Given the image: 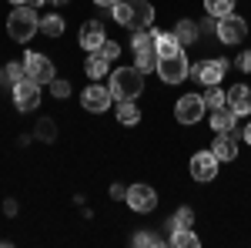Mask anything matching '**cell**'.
Returning a JSON list of instances; mask_svg holds the SVG:
<instances>
[{"label": "cell", "instance_id": "cell-1", "mask_svg": "<svg viewBox=\"0 0 251 248\" xmlns=\"http://www.w3.org/2000/svg\"><path fill=\"white\" fill-rule=\"evenodd\" d=\"M111 14L127 30H148L154 24V7L148 0H117L114 7H111Z\"/></svg>", "mask_w": 251, "mask_h": 248}, {"label": "cell", "instance_id": "cell-2", "mask_svg": "<svg viewBox=\"0 0 251 248\" xmlns=\"http://www.w3.org/2000/svg\"><path fill=\"white\" fill-rule=\"evenodd\" d=\"M107 87H111V94L117 101H134L144 91V74L137 67H117V71H111V84Z\"/></svg>", "mask_w": 251, "mask_h": 248}, {"label": "cell", "instance_id": "cell-3", "mask_svg": "<svg viewBox=\"0 0 251 248\" xmlns=\"http://www.w3.org/2000/svg\"><path fill=\"white\" fill-rule=\"evenodd\" d=\"M37 30H40V20H37V14H34V7L10 10V17H7V34H10V40L27 44V40L34 37Z\"/></svg>", "mask_w": 251, "mask_h": 248}, {"label": "cell", "instance_id": "cell-4", "mask_svg": "<svg viewBox=\"0 0 251 248\" xmlns=\"http://www.w3.org/2000/svg\"><path fill=\"white\" fill-rule=\"evenodd\" d=\"M157 74H161L164 84H181L184 77L191 74V64L184 57V51H177L171 57H157Z\"/></svg>", "mask_w": 251, "mask_h": 248}, {"label": "cell", "instance_id": "cell-5", "mask_svg": "<svg viewBox=\"0 0 251 248\" xmlns=\"http://www.w3.org/2000/svg\"><path fill=\"white\" fill-rule=\"evenodd\" d=\"M214 34H218L221 44H241V40L248 37V24H245V17H238V14H228V17L214 20Z\"/></svg>", "mask_w": 251, "mask_h": 248}, {"label": "cell", "instance_id": "cell-6", "mask_svg": "<svg viewBox=\"0 0 251 248\" xmlns=\"http://www.w3.org/2000/svg\"><path fill=\"white\" fill-rule=\"evenodd\" d=\"M111 87H104V84H87V91L80 94V104H84V111H91V114H104L107 108H111Z\"/></svg>", "mask_w": 251, "mask_h": 248}, {"label": "cell", "instance_id": "cell-7", "mask_svg": "<svg viewBox=\"0 0 251 248\" xmlns=\"http://www.w3.org/2000/svg\"><path fill=\"white\" fill-rule=\"evenodd\" d=\"M14 104H17V111H37L40 108V84L37 81L24 77L20 84H14Z\"/></svg>", "mask_w": 251, "mask_h": 248}, {"label": "cell", "instance_id": "cell-8", "mask_svg": "<svg viewBox=\"0 0 251 248\" xmlns=\"http://www.w3.org/2000/svg\"><path fill=\"white\" fill-rule=\"evenodd\" d=\"M225 71H228V64H225V60H218V57L201 60V64H194V67H191L194 81H198V84H204V87L221 84V81H225Z\"/></svg>", "mask_w": 251, "mask_h": 248}, {"label": "cell", "instance_id": "cell-9", "mask_svg": "<svg viewBox=\"0 0 251 248\" xmlns=\"http://www.w3.org/2000/svg\"><path fill=\"white\" fill-rule=\"evenodd\" d=\"M174 117H177L181 124H194L198 117H204V97H201V94L177 97V104H174Z\"/></svg>", "mask_w": 251, "mask_h": 248}, {"label": "cell", "instance_id": "cell-10", "mask_svg": "<svg viewBox=\"0 0 251 248\" xmlns=\"http://www.w3.org/2000/svg\"><path fill=\"white\" fill-rule=\"evenodd\" d=\"M24 71L30 81H37V84H50L54 81V64L47 54H27L24 57Z\"/></svg>", "mask_w": 251, "mask_h": 248}, {"label": "cell", "instance_id": "cell-11", "mask_svg": "<svg viewBox=\"0 0 251 248\" xmlns=\"http://www.w3.org/2000/svg\"><path fill=\"white\" fill-rule=\"evenodd\" d=\"M124 201H127L134 211H154L157 208V191L151 188V185H131Z\"/></svg>", "mask_w": 251, "mask_h": 248}, {"label": "cell", "instance_id": "cell-12", "mask_svg": "<svg viewBox=\"0 0 251 248\" xmlns=\"http://www.w3.org/2000/svg\"><path fill=\"white\" fill-rule=\"evenodd\" d=\"M218 165H221V161H218L211 151H198L191 158V178L194 181H211L214 174H218Z\"/></svg>", "mask_w": 251, "mask_h": 248}, {"label": "cell", "instance_id": "cell-13", "mask_svg": "<svg viewBox=\"0 0 251 248\" xmlns=\"http://www.w3.org/2000/svg\"><path fill=\"white\" fill-rule=\"evenodd\" d=\"M104 40H107V34H104V24H100V20H87V24L80 27V47H84L87 54L100 51Z\"/></svg>", "mask_w": 251, "mask_h": 248}, {"label": "cell", "instance_id": "cell-14", "mask_svg": "<svg viewBox=\"0 0 251 248\" xmlns=\"http://www.w3.org/2000/svg\"><path fill=\"white\" fill-rule=\"evenodd\" d=\"M211 154L218 161H234L238 158V138L231 131H218V138L211 141Z\"/></svg>", "mask_w": 251, "mask_h": 248}, {"label": "cell", "instance_id": "cell-15", "mask_svg": "<svg viewBox=\"0 0 251 248\" xmlns=\"http://www.w3.org/2000/svg\"><path fill=\"white\" fill-rule=\"evenodd\" d=\"M228 108H231L238 117H248L251 114V87L234 84L231 91H228Z\"/></svg>", "mask_w": 251, "mask_h": 248}, {"label": "cell", "instance_id": "cell-16", "mask_svg": "<svg viewBox=\"0 0 251 248\" xmlns=\"http://www.w3.org/2000/svg\"><path fill=\"white\" fill-rule=\"evenodd\" d=\"M84 71H87V77H91V81H100V77L111 74V60L104 57L100 51H94V54H87V64H84Z\"/></svg>", "mask_w": 251, "mask_h": 248}, {"label": "cell", "instance_id": "cell-17", "mask_svg": "<svg viewBox=\"0 0 251 248\" xmlns=\"http://www.w3.org/2000/svg\"><path fill=\"white\" fill-rule=\"evenodd\" d=\"M154 51H157V57H171V54L181 51V44H177V37H174V30H171V34H168V30H154Z\"/></svg>", "mask_w": 251, "mask_h": 248}, {"label": "cell", "instance_id": "cell-18", "mask_svg": "<svg viewBox=\"0 0 251 248\" xmlns=\"http://www.w3.org/2000/svg\"><path fill=\"white\" fill-rule=\"evenodd\" d=\"M234 121H238V114L225 104V108H218V111L211 114V128L214 131H234Z\"/></svg>", "mask_w": 251, "mask_h": 248}, {"label": "cell", "instance_id": "cell-19", "mask_svg": "<svg viewBox=\"0 0 251 248\" xmlns=\"http://www.w3.org/2000/svg\"><path fill=\"white\" fill-rule=\"evenodd\" d=\"M198 34H201V27H198L194 20H177V27H174V37H177L181 47H184V44H194Z\"/></svg>", "mask_w": 251, "mask_h": 248}, {"label": "cell", "instance_id": "cell-20", "mask_svg": "<svg viewBox=\"0 0 251 248\" xmlns=\"http://www.w3.org/2000/svg\"><path fill=\"white\" fill-rule=\"evenodd\" d=\"M117 121H121V124H127V128L141 121V111H137L134 101H117Z\"/></svg>", "mask_w": 251, "mask_h": 248}, {"label": "cell", "instance_id": "cell-21", "mask_svg": "<svg viewBox=\"0 0 251 248\" xmlns=\"http://www.w3.org/2000/svg\"><path fill=\"white\" fill-rule=\"evenodd\" d=\"M40 34H44V37H60V34H64V17H57V14L40 17Z\"/></svg>", "mask_w": 251, "mask_h": 248}, {"label": "cell", "instance_id": "cell-22", "mask_svg": "<svg viewBox=\"0 0 251 248\" xmlns=\"http://www.w3.org/2000/svg\"><path fill=\"white\" fill-rule=\"evenodd\" d=\"M171 245L174 248H198L201 242H198V235H194L191 228H174L171 231Z\"/></svg>", "mask_w": 251, "mask_h": 248}, {"label": "cell", "instance_id": "cell-23", "mask_svg": "<svg viewBox=\"0 0 251 248\" xmlns=\"http://www.w3.org/2000/svg\"><path fill=\"white\" fill-rule=\"evenodd\" d=\"M134 67L141 71V74H151V71H157V51H154V47H151V51H137Z\"/></svg>", "mask_w": 251, "mask_h": 248}, {"label": "cell", "instance_id": "cell-24", "mask_svg": "<svg viewBox=\"0 0 251 248\" xmlns=\"http://www.w3.org/2000/svg\"><path fill=\"white\" fill-rule=\"evenodd\" d=\"M191 225H194V211L188 208V205H184V208H177L171 218H168V228H171V231L174 228H191Z\"/></svg>", "mask_w": 251, "mask_h": 248}, {"label": "cell", "instance_id": "cell-25", "mask_svg": "<svg viewBox=\"0 0 251 248\" xmlns=\"http://www.w3.org/2000/svg\"><path fill=\"white\" fill-rule=\"evenodd\" d=\"M225 104H228V91H221L218 84H211V87L204 91V108L218 111V108H225Z\"/></svg>", "mask_w": 251, "mask_h": 248}, {"label": "cell", "instance_id": "cell-26", "mask_svg": "<svg viewBox=\"0 0 251 248\" xmlns=\"http://www.w3.org/2000/svg\"><path fill=\"white\" fill-rule=\"evenodd\" d=\"M204 10H208V17H228L234 10V0H204Z\"/></svg>", "mask_w": 251, "mask_h": 248}, {"label": "cell", "instance_id": "cell-27", "mask_svg": "<svg viewBox=\"0 0 251 248\" xmlns=\"http://www.w3.org/2000/svg\"><path fill=\"white\" fill-rule=\"evenodd\" d=\"M24 77H27V71H24V64H14V60H10V64L3 67V81H7L10 87H14V84H20Z\"/></svg>", "mask_w": 251, "mask_h": 248}, {"label": "cell", "instance_id": "cell-28", "mask_svg": "<svg viewBox=\"0 0 251 248\" xmlns=\"http://www.w3.org/2000/svg\"><path fill=\"white\" fill-rule=\"evenodd\" d=\"M54 134H57V128H54V121H50V117H44V121L37 124V138L50 144V141H54Z\"/></svg>", "mask_w": 251, "mask_h": 248}, {"label": "cell", "instance_id": "cell-29", "mask_svg": "<svg viewBox=\"0 0 251 248\" xmlns=\"http://www.w3.org/2000/svg\"><path fill=\"white\" fill-rule=\"evenodd\" d=\"M50 94L64 101V97L71 94V84H67V81H57V77H54V81H50Z\"/></svg>", "mask_w": 251, "mask_h": 248}, {"label": "cell", "instance_id": "cell-30", "mask_svg": "<svg viewBox=\"0 0 251 248\" xmlns=\"http://www.w3.org/2000/svg\"><path fill=\"white\" fill-rule=\"evenodd\" d=\"M134 245H161V238H157V235H151V231H137L134 235Z\"/></svg>", "mask_w": 251, "mask_h": 248}, {"label": "cell", "instance_id": "cell-31", "mask_svg": "<svg viewBox=\"0 0 251 248\" xmlns=\"http://www.w3.org/2000/svg\"><path fill=\"white\" fill-rule=\"evenodd\" d=\"M100 54H104L107 60H117L121 57V47H117L114 40H104V44H100Z\"/></svg>", "mask_w": 251, "mask_h": 248}, {"label": "cell", "instance_id": "cell-32", "mask_svg": "<svg viewBox=\"0 0 251 248\" xmlns=\"http://www.w3.org/2000/svg\"><path fill=\"white\" fill-rule=\"evenodd\" d=\"M238 67H241L245 74H248V71H251V51H245V54L238 57Z\"/></svg>", "mask_w": 251, "mask_h": 248}, {"label": "cell", "instance_id": "cell-33", "mask_svg": "<svg viewBox=\"0 0 251 248\" xmlns=\"http://www.w3.org/2000/svg\"><path fill=\"white\" fill-rule=\"evenodd\" d=\"M111 198H117V201L127 198V188H124V185H111Z\"/></svg>", "mask_w": 251, "mask_h": 248}, {"label": "cell", "instance_id": "cell-34", "mask_svg": "<svg viewBox=\"0 0 251 248\" xmlns=\"http://www.w3.org/2000/svg\"><path fill=\"white\" fill-rule=\"evenodd\" d=\"M3 215H17V201H14V198L3 201Z\"/></svg>", "mask_w": 251, "mask_h": 248}, {"label": "cell", "instance_id": "cell-35", "mask_svg": "<svg viewBox=\"0 0 251 248\" xmlns=\"http://www.w3.org/2000/svg\"><path fill=\"white\" fill-rule=\"evenodd\" d=\"M44 3H47V0H27V7H34V10H37V7H44Z\"/></svg>", "mask_w": 251, "mask_h": 248}, {"label": "cell", "instance_id": "cell-36", "mask_svg": "<svg viewBox=\"0 0 251 248\" xmlns=\"http://www.w3.org/2000/svg\"><path fill=\"white\" fill-rule=\"evenodd\" d=\"M94 3H97V7H114L117 0H94Z\"/></svg>", "mask_w": 251, "mask_h": 248}, {"label": "cell", "instance_id": "cell-37", "mask_svg": "<svg viewBox=\"0 0 251 248\" xmlns=\"http://www.w3.org/2000/svg\"><path fill=\"white\" fill-rule=\"evenodd\" d=\"M241 138H245V141H248V144H251V124H248V128H245V131H241Z\"/></svg>", "mask_w": 251, "mask_h": 248}, {"label": "cell", "instance_id": "cell-38", "mask_svg": "<svg viewBox=\"0 0 251 248\" xmlns=\"http://www.w3.org/2000/svg\"><path fill=\"white\" fill-rule=\"evenodd\" d=\"M10 3H27V0H10Z\"/></svg>", "mask_w": 251, "mask_h": 248}, {"label": "cell", "instance_id": "cell-39", "mask_svg": "<svg viewBox=\"0 0 251 248\" xmlns=\"http://www.w3.org/2000/svg\"><path fill=\"white\" fill-rule=\"evenodd\" d=\"M0 81H3V67H0Z\"/></svg>", "mask_w": 251, "mask_h": 248}, {"label": "cell", "instance_id": "cell-40", "mask_svg": "<svg viewBox=\"0 0 251 248\" xmlns=\"http://www.w3.org/2000/svg\"><path fill=\"white\" fill-rule=\"evenodd\" d=\"M54 3H64V0H54Z\"/></svg>", "mask_w": 251, "mask_h": 248}]
</instances>
